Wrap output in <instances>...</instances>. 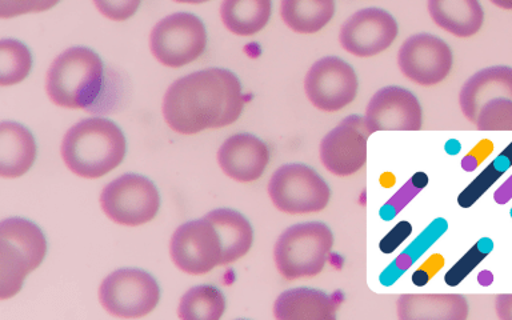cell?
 <instances>
[{
	"instance_id": "40",
	"label": "cell",
	"mask_w": 512,
	"mask_h": 320,
	"mask_svg": "<svg viewBox=\"0 0 512 320\" xmlns=\"http://www.w3.org/2000/svg\"><path fill=\"white\" fill-rule=\"evenodd\" d=\"M491 3L503 10H512V0H491Z\"/></svg>"
},
{
	"instance_id": "7",
	"label": "cell",
	"mask_w": 512,
	"mask_h": 320,
	"mask_svg": "<svg viewBox=\"0 0 512 320\" xmlns=\"http://www.w3.org/2000/svg\"><path fill=\"white\" fill-rule=\"evenodd\" d=\"M207 32L202 20L178 12L160 20L152 28V55L166 67L179 68L198 59L206 50Z\"/></svg>"
},
{
	"instance_id": "5",
	"label": "cell",
	"mask_w": 512,
	"mask_h": 320,
	"mask_svg": "<svg viewBox=\"0 0 512 320\" xmlns=\"http://www.w3.org/2000/svg\"><path fill=\"white\" fill-rule=\"evenodd\" d=\"M334 246V235L326 224H295L280 235L274 248L279 274L287 280L312 278L323 271Z\"/></svg>"
},
{
	"instance_id": "25",
	"label": "cell",
	"mask_w": 512,
	"mask_h": 320,
	"mask_svg": "<svg viewBox=\"0 0 512 320\" xmlns=\"http://www.w3.org/2000/svg\"><path fill=\"white\" fill-rule=\"evenodd\" d=\"M447 228L448 224L446 219H435L434 222H432L406 250L400 252L398 258L380 274V284H383V286H391L392 283H395L404 272L410 270L412 264H414L420 256H423L424 252H427L428 248L434 246L436 240L444 235Z\"/></svg>"
},
{
	"instance_id": "10",
	"label": "cell",
	"mask_w": 512,
	"mask_h": 320,
	"mask_svg": "<svg viewBox=\"0 0 512 320\" xmlns=\"http://www.w3.org/2000/svg\"><path fill=\"white\" fill-rule=\"evenodd\" d=\"M358 87L354 68L336 56L318 60L304 79L308 100L312 106L326 112L342 110L354 102Z\"/></svg>"
},
{
	"instance_id": "33",
	"label": "cell",
	"mask_w": 512,
	"mask_h": 320,
	"mask_svg": "<svg viewBox=\"0 0 512 320\" xmlns=\"http://www.w3.org/2000/svg\"><path fill=\"white\" fill-rule=\"evenodd\" d=\"M142 0H94L96 10L114 22H124L138 11Z\"/></svg>"
},
{
	"instance_id": "3",
	"label": "cell",
	"mask_w": 512,
	"mask_h": 320,
	"mask_svg": "<svg viewBox=\"0 0 512 320\" xmlns=\"http://www.w3.org/2000/svg\"><path fill=\"white\" fill-rule=\"evenodd\" d=\"M103 72L102 60L90 48H68L48 68V98L58 107L86 110L102 94Z\"/></svg>"
},
{
	"instance_id": "16",
	"label": "cell",
	"mask_w": 512,
	"mask_h": 320,
	"mask_svg": "<svg viewBox=\"0 0 512 320\" xmlns=\"http://www.w3.org/2000/svg\"><path fill=\"white\" fill-rule=\"evenodd\" d=\"M270 151L262 140L250 134L228 138L218 151V162L224 174L240 183L258 180L266 170Z\"/></svg>"
},
{
	"instance_id": "13",
	"label": "cell",
	"mask_w": 512,
	"mask_h": 320,
	"mask_svg": "<svg viewBox=\"0 0 512 320\" xmlns=\"http://www.w3.org/2000/svg\"><path fill=\"white\" fill-rule=\"evenodd\" d=\"M398 64L402 74L420 86H436L452 68V52L438 36L416 34L400 47Z\"/></svg>"
},
{
	"instance_id": "9",
	"label": "cell",
	"mask_w": 512,
	"mask_h": 320,
	"mask_svg": "<svg viewBox=\"0 0 512 320\" xmlns=\"http://www.w3.org/2000/svg\"><path fill=\"white\" fill-rule=\"evenodd\" d=\"M100 206L112 222L122 226H142L158 214L160 196L151 180L127 174L104 187Z\"/></svg>"
},
{
	"instance_id": "6",
	"label": "cell",
	"mask_w": 512,
	"mask_h": 320,
	"mask_svg": "<svg viewBox=\"0 0 512 320\" xmlns=\"http://www.w3.org/2000/svg\"><path fill=\"white\" fill-rule=\"evenodd\" d=\"M271 202L284 214L306 215L327 207L331 190L318 172L304 164L278 168L268 183Z\"/></svg>"
},
{
	"instance_id": "22",
	"label": "cell",
	"mask_w": 512,
	"mask_h": 320,
	"mask_svg": "<svg viewBox=\"0 0 512 320\" xmlns=\"http://www.w3.org/2000/svg\"><path fill=\"white\" fill-rule=\"evenodd\" d=\"M218 231L222 243V262L220 266H227L246 255L254 240V231L250 222L238 211L219 208L204 216Z\"/></svg>"
},
{
	"instance_id": "4",
	"label": "cell",
	"mask_w": 512,
	"mask_h": 320,
	"mask_svg": "<svg viewBox=\"0 0 512 320\" xmlns=\"http://www.w3.org/2000/svg\"><path fill=\"white\" fill-rule=\"evenodd\" d=\"M47 242L36 224L10 218L0 224V299L12 298L24 279L42 264Z\"/></svg>"
},
{
	"instance_id": "19",
	"label": "cell",
	"mask_w": 512,
	"mask_h": 320,
	"mask_svg": "<svg viewBox=\"0 0 512 320\" xmlns=\"http://www.w3.org/2000/svg\"><path fill=\"white\" fill-rule=\"evenodd\" d=\"M336 312V300L312 288L283 292L274 304V315L279 320H334Z\"/></svg>"
},
{
	"instance_id": "31",
	"label": "cell",
	"mask_w": 512,
	"mask_h": 320,
	"mask_svg": "<svg viewBox=\"0 0 512 320\" xmlns=\"http://www.w3.org/2000/svg\"><path fill=\"white\" fill-rule=\"evenodd\" d=\"M428 184V176L424 172H418L414 176H411L410 180L406 184H403L402 188L394 196H391L379 210V216L383 220L394 219L396 215L400 214V211L419 194Z\"/></svg>"
},
{
	"instance_id": "34",
	"label": "cell",
	"mask_w": 512,
	"mask_h": 320,
	"mask_svg": "<svg viewBox=\"0 0 512 320\" xmlns=\"http://www.w3.org/2000/svg\"><path fill=\"white\" fill-rule=\"evenodd\" d=\"M412 226L408 222H399L379 243L383 254H391L411 235Z\"/></svg>"
},
{
	"instance_id": "18",
	"label": "cell",
	"mask_w": 512,
	"mask_h": 320,
	"mask_svg": "<svg viewBox=\"0 0 512 320\" xmlns=\"http://www.w3.org/2000/svg\"><path fill=\"white\" fill-rule=\"evenodd\" d=\"M396 310L400 320H466L468 303L459 294H404Z\"/></svg>"
},
{
	"instance_id": "1",
	"label": "cell",
	"mask_w": 512,
	"mask_h": 320,
	"mask_svg": "<svg viewBox=\"0 0 512 320\" xmlns=\"http://www.w3.org/2000/svg\"><path fill=\"white\" fill-rule=\"evenodd\" d=\"M244 107L242 86L231 71L208 68L175 80L163 99V116L172 131L194 135L230 126Z\"/></svg>"
},
{
	"instance_id": "35",
	"label": "cell",
	"mask_w": 512,
	"mask_h": 320,
	"mask_svg": "<svg viewBox=\"0 0 512 320\" xmlns=\"http://www.w3.org/2000/svg\"><path fill=\"white\" fill-rule=\"evenodd\" d=\"M443 266L444 259L442 255L435 254L430 256V258L427 259V262L422 264V266L419 267V270L414 272V275H412V283H414L415 286H424V284H427L432 278H434L436 272L442 270Z\"/></svg>"
},
{
	"instance_id": "23",
	"label": "cell",
	"mask_w": 512,
	"mask_h": 320,
	"mask_svg": "<svg viewBox=\"0 0 512 320\" xmlns=\"http://www.w3.org/2000/svg\"><path fill=\"white\" fill-rule=\"evenodd\" d=\"M335 14V0H282L280 16L298 34H315L326 27Z\"/></svg>"
},
{
	"instance_id": "14",
	"label": "cell",
	"mask_w": 512,
	"mask_h": 320,
	"mask_svg": "<svg viewBox=\"0 0 512 320\" xmlns=\"http://www.w3.org/2000/svg\"><path fill=\"white\" fill-rule=\"evenodd\" d=\"M398 36L394 16L382 8H364L355 12L340 28L343 50L358 58H370L386 51Z\"/></svg>"
},
{
	"instance_id": "37",
	"label": "cell",
	"mask_w": 512,
	"mask_h": 320,
	"mask_svg": "<svg viewBox=\"0 0 512 320\" xmlns=\"http://www.w3.org/2000/svg\"><path fill=\"white\" fill-rule=\"evenodd\" d=\"M491 148H487L486 151H483L482 148H480V151H476L475 154L467 155L463 160L464 170H475V168L487 158V155L490 154V151H492Z\"/></svg>"
},
{
	"instance_id": "11",
	"label": "cell",
	"mask_w": 512,
	"mask_h": 320,
	"mask_svg": "<svg viewBox=\"0 0 512 320\" xmlns=\"http://www.w3.org/2000/svg\"><path fill=\"white\" fill-rule=\"evenodd\" d=\"M170 254L180 271L190 275L207 274L222 262L218 231L204 218L184 223L172 235Z\"/></svg>"
},
{
	"instance_id": "29",
	"label": "cell",
	"mask_w": 512,
	"mask_h": 320,
	"mask_svg": "<svg viewBox=\"0 0 512 320\" xmlns=\"http://www.w3.org/2000/svg\"><path fill=\"white\" fill-rule=\"evenodd\" d=\"M475 126L482 131L512 130V99L496 98L484 104Z\"/></svg>"
},
{
	"instance_id": "8",
	"label": "cell",
	"mask_w": 512,
	"mask_h": 320,
	"mask_svg": "<svg viewBox=\"0 0 512 320\" xmlns=\"http://www.w3.org/2000/svg\"><path fill=\"white\" fill-rule=\"evenodd\" d=\"M160 299L156 280L146 271L123 268L112 272L99 288V300L108 314L135 319L150 314Z\"/></svg>"
},
{
	"instance_id": "12",
	"label": "cell",
	"mask_w": 512,
	"mask_h": 320,
	"mask_svg": "<svg viewBox=\"0 0 512 320\" xmlns=\"http://www.w3.org/2000/svg\"><path fill=\"white\" fill-rule=\"evenodd\" d=\"M371 134L366 118L347 116L320 143L323 166L336 176L356 174L366 164L367 142Z\"/></svg>"
},
{
	"instance_id": "32",
	"label": "cell",
	"mask_w": 512,
	"mask_h": 320,
	"mask_svg": "<svg viewBox=\"0 0 512 320\" xmlns=\"http://www.w3.org/2000/svg\"><path fill=\"white\" fill-rule=\"evenodd\" d=\"M60 0H0V18L10 19L15 16L48 11Z\"/></svg>"
},
{
	"instance_id": "28",
	"label": "cell",
	"mask_w": 512,
	"mask_h": 320,
	"mask_svg": "<svg viewBox=\"0 0 512 320\" xmlns=\"http://www.w3.org/2000/svg\"><path fill=\"white\" fill-rule=\"evenodd\" d=\"M512 166V143L496 156L494 160L474 180L464 188L459 195L458 203L460 207L468 208L476 203V200L488 191V188L494 186L500 176L506 174L508 168Z\"/></svg>"
},
{
	"instance_id": "27",
	"label": "cell",
	"mask_w": 512,
	"mask_h": 320,
	"mask_svg": "<svg viewBox=\"0 0 512 320\" xmlns=\"http://www.w3.org/2000/svg\"><path fill=\"white\" fill-rule=\"evenodd\" d=\"M32 56L23 43L14 39L0 42V86H14L30 74Z\"/></svg>"
},
{
	"instance_id": "30",
	"label": "cell",
	"mask_w": 512,
	"mask_h": 320,
	"mask_svg": "<svg viewBox=\"0 0 512 320\" xmlns=\"http://www.w3.org/2000/svg\"><path fill=\"white\" fill-rule=\"evenodd\" d=\"M494 250V242L490 238H483L475 243V246L447 272L444 282L448 286L455 287L462 283L470 272L474 271L480 262H483Z\"/></svg>"
},
{
	"instance_id": "24",
	"label": "cell",
	"mask_w": 512,
	"mask_h": 320,
	"mask_svg": "<svg viewBox=\"0 0 512 320\" xmlns=\"http://www.w3.org/2000/svg\"><path fill=\"white\" fill-rule=\"evenodd\" d=\"M271 8V0H223L220 16L232 34L251 36L267 26Z\"/></svg>"
},
{
	"instance_id": "36",
	"label": "cell",
	"mask_w": 512,
	"mask_h": 320,
	"mask_svg": "<svg viewBox=\"0 0 512 320\" xmlns=\"http://www.w3.org/2000/svg\"><path fill=\"white\" fill-rule=\"evenodd\" d=\"M495 310L500 319L512 320V294L496 296Z\"/></svg>"
},
{
	"instance_id": "26",
	"label": "cell",
	"mask_w": 512,
	"mask_h": 320,
	"mask_svg": "<svg viewBox=\"0 0 512 320\" xmlns=\"http://www.w3.org/2000/svg\"><path fill=\"white\" fill-rule=\"evenodd\" d=\"M226 310V299L218 288L198 286L188 290L179 303L178 315L183 320H218Z\"/></svg>"
},
{
	"instance_id": "2",
	"label": "cell",
	"mask_w": 512,
	"mask_h": 320,
	"mask_svg": "<svg viewBox=\"0 0 512 320\" xmlns=\"http://www.w3.org/2000/svg\"><path fill=\"white\" fill-rule=\"evenodd\" d=\"M126 155V139L111 120H80L64 135L62 158L80 178L96 179L115 170Z\"/></svg>"
},
{
	"instance_id": "21",
	"label": "cell",
	"mask_w": 512,
	"mask_h": 320,
	"mask_svg": "<svg viewBox=\"0 0 512 320\" xmlns=\"http://www.w3.org/2000/svg\"><path fill=\"white\" fill-rule=\"evenodd\" d=\"M427 7L436 26L458 38H470L483 26L479 0H427Z\"/></svg>"
},
{
	"instance_id": "38",
	"label": "cell",
	"mask_w": 512,
	"mask_h": 320,
	"mask_svg": "<svg viewBox=\"0 0 512 320\" xmlns=\"http://www.w3.org/2000/svg\"><path fill=\"white\" fill-rule=\"evenodd\" d=\"M494 199L498 204L510 202L512 199V175L495 191Z\"/></svg>"
},
{
	"instance_id": "15",
	"label": "cell",
	"mask_w": 512,
	"mask_h": 320,
	"mask_svg": "<svg viewBox=\"0 0 512 320\" xmlns=\"http://www.w3.org/2000/svg\"><path fill=\"white\" fill-rule=\"evenodd\" d=\"M367 126L378 131H418L423 114L419 100L406 88L388 86L372 96L366 110Z\"/></svg>"
},
{
	"instance_id": "39",
	"label": "cell",
	"mask_w": 512,
	"mask_h": 320,
	"mask_svg": "<svg viewBox=\"0 0 512 320\" xmlns=\"http://www.w3.org/2000/svg\"><path fill=\"white\" fill-rule=\"evenodd\" d=\"M478 280L483 286H490V284L494 282V275H492L490 271H483L482 274L479 275Z\"/></svg>"
},
{
	"instance_id": "41",
	"label": "cell",
	"mask_w": 512,
	"mask_h": 320,
	"mask_svg": "<svg viewBox=\"0 0 512 320\" xmlns=\"http://www.w3.org/2000/svg\"><path fill=\"white\" fill-rule=\"evenodd\" d=\"M176 3H188V4H199L208 2V0H174Z\"/></svg>"
},
{
	"instance_id": "17",
	"label": "cell",
	"mask_w": 512,
	"mask_h": 320,
	"mask_svg": "<svg viewBox=\"0 0 512 320\" xmlns=\"http://www.w3.org/2000/svg\"><path fill=\"white\" fill-rule=\"evenodd\" d=\"M496 98L512 99V67L494 66L476 72L460 90L459 106L475 124L484 104Z\"/></svg>"
},
{
	"instance_id": "20",
	"label": "cell",
	"mask_w": 512,
	"mask_h": 320,
	"mask_svg": "<svg viewBox=\"0 0 512 320\" xmlns=\"http://www.w3.org/2000/svg\"><path fill=\"white\" fill-rule=\"evenodd\" d=\"M36 144L31 132L22 124H0V175L3 178H19L34 164Z\"/></svg>"
}]
</instances>
